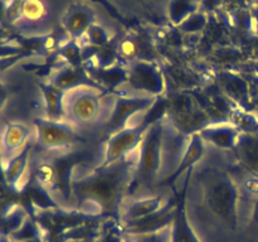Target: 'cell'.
I'll list each match as a JSON object with an SVG mask.
<instances>
[{"label":"cell","instance_id":"6da1fadb","mask_svg":"<svg viewBox=\"0 0 258 242\" xmlns=\"http://www.w3.org/2000/svg\"><path fill=\"white\" fill-rule=\"evenodd\" d=\"M112 105L97 88L77 85L62 92V120L75 129L107 123Z\"/></svg>","mask_w":258,"mask_h":242},{"label":"cell","instance_id":"7a4b0ae2","mask_svg":"<svg viewBox=\"0 0 258 242\" xmlns=\"http://www.w3.org/2000/svg\"><path fill=\"white\" fill-rule=\"evenodd\" d=\"M113 165L102 166L103 170L83 174L76 182L75 194L81 209L85 212H103L117 203L122 191V175L116 174Z\"/></svg>","mask_w":258,"mask_h":242},{"label":"cell","instance_id":"3957f363","mask_svg":"<svg viewBox=\"0 0 258 242\" xmlns=\"http://www.w3.org/2000/svg\"><path fill=\"white\" fill-rule=\"evenodd\" d=\"M141 123L133 124L130 126L120 129L111 133L105 149V158L101 166H108L120 163L123 159L128 158L140 145L146 129L141 126Z\"/></svg>","mask_w":258,"mask_h":242},{"label":"cell","instance_id":"277c9868","mask_svg":"<svg viewBox=\"0 0 258 242\" xmlns=\"http://www.w3.org/2000/svg\"><path fill=\"white\" fill-rule=\"evenodd\" d=\"M37 141L48 151H63L75 144V128L64 120L35 121Z\"/></svg>","mask_w":258,"mask_h":242},{"label":"cell","instance_id":"5b68a950","mask_svg":"<svg viewBox=\"0 0 258 242\" xmlns=\"http://www.w3.org/2000/svg\"><path fill=\"white\" fill-rule=\"evenodd\" d=\"M127 83L138 95L141 93L143 96L151 97L154 93L161 92L163 88L160 71L144 60H136L128 66Z\"/></svg>","mask_w":258,"mask_h":242},{"label":"cell","instance_id":"8992f818","mask_svg":"<svg viewBox=\"0 0 258 242\" xmlns=\"http://www.w3.org/2000/svg\"><path fill=\"white\" fill-rule=\"evenodd\" d=\"M33 131L24 124H7L0 131V160L9 161L28 148Z\"/></svg>","mask_w":258,"mask_h":242},{"label":"cell","instance_id":"52a82bcc","mask_svg":"<svg viewBox=\"0 0 258 242\" xmlns=\"http://www.w3.org/2000/svg\"><path fill=\"white\" fill-rule=\"evenodd\" d=\"M95 23V13L85 4H73L62 17V25L73 38L83 37L88 28Z\"/></svg>","mask_w":258,"mask_h":242},{"label":"cell","instance_id":"ba28073f","mask_svg":"<svg viewBox=\"0 0 258 242\" xmlns=\"http://www.w3.org/2000/svg\"><path fill=\"white\" fill-rule=\"evenodd\" d=\"M164 204H165V201L161 197H144V198L135 199L123 208V218L128 223L145 219L163 211Z\"/></svg>","mask_w":258,"mask_h":242},{"label":"cell","instance_id":"9c48e42d","mask_svg":"<svg viewBox=\"0 0 258 242\" xmlns=\"http://www.w3.org/2000/svg\"><path fill=\"white\" fill-rule=\"evenodd\" d=\"M236 144L242 163L258 175V133L244 134Z\"/></svg>","mask_w":258,"mask_h":242},{"label":"cell","instance_id":"30bf717a","mask_svg":"<svg viewBox=\"0 0 258 242\" xmlns=\"http://www.w3.org/2000/svg\"><path fill=\"white\" fill-rule=\"evenodd\" d=\"M29 151L30 149L27 148L23 150L22 153L18 154L9 161L3 164V169H4V175L7 182L15 187H19V184L23 182V178L27 175L28 170V160H29Z\"/></svg>","mask_w":258,"mask_h":242},{"label":"cell","instance_id":"8fae6325","mask_svg":"<svg viewBox=\"0 0 258 242\" xmlns=\"http://www.w3.org/2000/svg\"><path fill=\"white\" fill-rule=\"evenodd\" d=\"M201 0H171L169 5V15L171 22L180 24L189 15L196 13Z\"/></svg>","mask_w":258,"mask_h":242},{"label":"cell","instance_id":"7c38bea8","mask_svg":"<svg viewBox=\"0 0 258 242\" xmlns=\"http://www.w3.org/2000/svg\"><path fill=\"white\" fill-rule=\"evenodd\" d=\"M204 134H208L212 143L217 144L218 146L223 148H231L237 143L238 133L232 126H222V128H214L207 130Z\"/></svg>","mask_w":258,"mask_h":242},{"label":"cell","instance_id":"4fadbf2b","mask_svg":"<svg viewBox=\"0 0 258 242\" xmlns=\"http://www.w3.org/2000/svg\"><path fill=\"white\" fill-rule=\"evenodd\" d=\"M45 14H47V8L42 0H24L20 19L34 23L42 20L45 17Z\"/></svg>","mask_w":258,"mask_h":242},{"label":"cell","instance_id":"5bb4252c","mask_svg":"<svg viewBox=\"0 0 258 242\" xmlns=\"http://www.w3.org/2000/svg\"><path fill=\"white\" fill-rule=\"evenodd\" d=\"M35 175H37L38 182L42 184L45 188H52L57 184L58 179V173L57 169L54 165H52L50 163L47 161H43L35 169Z\"/></svg>","mask_w":258,"mask_h":242},{"label":"cell","instance_id":"9a60e30c","mask_svg":"<svg viewBox=\"0 0 258 242\" xmlns=\"http://www.w3.org/2000/svg\"><path fill=\"white\" fill-rule=\"evenodd\" d=\"M171 229L165 227L155 232H146V233L134 234L131 242H170Z\"/></svg>","mask_w":258,"mask_h":242},{"label":"cell","instance_id":"2e32d148","mask_svg":"<svg viewBox=\"0 0 258 242\" xmlns=\"http://www.w3.org/2000/svg\"><path fill=\"white\" fill-rule=\"evenodd\" d=\"M83 37L87 38L88 43L95 45H102L110 40V35H108L107 30L103 27H101L100 24H97V23H93L88 28L87 32L83 34Z\"/></svg>","mask_w":258,"mask_h":242},{"label":"cell","instance_id":"e0dca14e","mask_svg":"<svg viewBox=\"0 0 258 242\" xmlns=\"http://www.w3.org/2000/svg\"><path fill=\"white\" fill-rule=\"evenodd\" d=\"M206 15L203 13H193L191 15H189L184 22H181L179 24V28L184 30V32H198L202 28L206 25Z\"/></svg>","mask_w":258,"mask_h":242},{"label":"cell","instance_id":"ac0fdd59","mask_svg":"<svg viewBox=\"0 0 258 242\" xmlns=\"http://www.w3.org/2000/svg\"><path fill=\"white\" fill-rule=\"evenodd\" d=\"M35 236V228L32 224V222L25 219L24 223L22 224L19 229L17 232L12 234V238L15 241H28V239H32Z\"/></svg>","mask_w":258,"mask_h":242},{"label":"cell","instance_id":"d6986e66","mask_svg":"<svg viewBox=\"0 0 258 242\" xmlns=\"http://www.w3.org/2000/svg\"><path fill=\"white\" fill-rule=\"evenodd\" d=\"M24 0H10L7 8V15L12 22L20 19L22 15V7Z\"/></svg>","mask_w":258,"mask_h":242},{"label":"cell","instance_id":"ffe728a7","mask_svg":"<svg viewBox=\"0 0 258 242\" xmlns=\"http://www.w3.org/2000/svg\"><path fill=\"white\" fill-rule=\"evenodd\" d=\"M120 52L122 53L125 57H133L136 53V44L133 40H125L122 44L120 45Z\"/></svg>","mask_w":258,"mask_h":242},{"label":"cell","instance_id":"44dd1931","mask_svg":"<svg viewBox=\"0 0 258 242\" xmlns=\"http://www.w3.org/2000/svg\"><path fill=\"white\" fill-rule=\"evenodd\" d=\"M247 191L251 194H254V196H258V178H252L247 182L246 184Z\"/></svg>","mask_w":258,"mask_h":242},{"label":"cell","instance_id":"7402d4cb","mask_svg":"<svg viewBox=\"0 0 258 242\" xmlns=\"http://www.w3.org/2000/svg\"><path fill=\"white\" fill-rule=\"evenodd\" d=\"M202 7L206 10H213L222 3V0H201Z\"/></svg>","mask_w":258,"mask_h":242},{"label":"cell","instance_id":"603a6c76","mask_svg":"<svg viewBox=\"0 0 258 242\" xmlns=\"http://www.w3.org/2000/svg\"><path fill=\"white\" fill-rule=\"evenodd\" d=\"M252 226H253L254 232H256L258 236V202L256 203V206H254L253 217H252Z\"/></svg>","mask_w":258,"mask_h":242},{"label":"cell","instance_id":"cb8c5ba5","mask_svg":"<svg viewBox=\"0 0 258 242\" xmlns=\"http://www.w3.org/2000/svg\"><path fill=\"white\" fill-rule=\"evenodd\" d=\"M3 101H4V91H3V88L0 87V105H2Z\"/></svg>","mask_w":258,"mask_h":242}]
</instances>
